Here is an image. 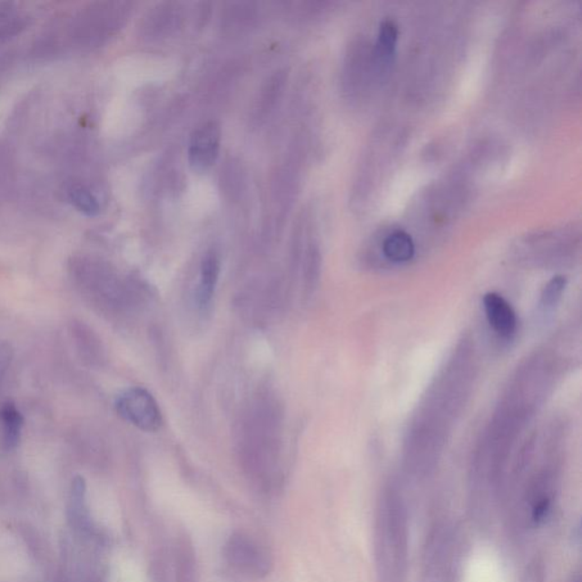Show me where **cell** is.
I'll use <instances>...</instances> for the list:
<instances>
[{
	"label": "cell",
	"instance_id": "obj_9",
	"mask_svg": "<svg viewBox=\"0 0 582 582\" xmlns=\"http://www.w3.org/2000/svg\"><path fill=\"white\" fill-rule=\"evenodd\" d=\"M383 254L395 263H406L413 259L415 245L412 237L408 232L397 230L383 242Z\"/></svg>",
	"mask_w": 582,
	"mask_h": 582
},
{
	"label": "cell",
	"instance_id": "obj_2",
	"mask_svg": "<svg viewBox=\"0 0 582 582\" xmlns=\"http://www.w3.org/2000/svg\"><path fill=\"white\" fill-rule=\"evenodd\" d=\"M128 11L124 3L90 4L67 22L64 42L80 49L99 47L121 29Z\"/></svg>",
	"mask_w": 582,
	"mask_h": 582
},
{
	"label": "cell",
	"instance_id": "obj_7",
	"mask_svg": "<svg viewBox=\"0 0 582 582\" xmlns=\"http://www.w3.org/2000/svg\"><path fill=\"white\" fill-rule=\"evenodd\" d=\"M221 270L220 257L216 252H207L201 264L200 282L197 286V303L206 310L212 303L218 284Z\"/></svg>",
	"mask_w": 582,
	"mask_h": 582
},
{
	"label": "cell",
	"instance_id": "obj_3",
	"mask_svg": "<svg viewBox=\"0 0 582 582\" xmlns=\"http://www.w3.org/2000/svg\"><path fill=\"white\" fill-rule=\"evenodd\" d=\"M224 555L233 570L251 579H263L272 567L266 549L243 532H234L229 537Z\"/></svg>",
	"mask_w": 582,
	"mask_h": 582
},
{
	"label": "cell",
	"instance_id": "obj_1",
	"mask_svg": "<svg viewBox=\"0 0 582 582\" xmlns=\"http://www.w3.org/2000/svg\"><path fill=\"white\" fill-rule=\"evenodd\" d=\"M408 507L395 485L382 491L373 529V559L377 582H408Z\"/></svg>",
	"mask_w": 582,
	"mask_h": 582
},
{
	"label": "cell",
	"instance_id": "obj_6",
	"mask_svg": "<svg viewBox=\"0 0 582 582\" xmlns=\"http://www.w3.org/2000/svg\"><path fill=\"white\" fill-rule=\"evenodd\" d=\"M484 309L490 327L498 335L511 338L516 333L518 328L516 311L503 296L496 292H488L484 297Z\"/></svg>",
	"mask_w": 582,
	"mask_h": 582
},
{
	"label": "cell",
	"instance_id": "obj_8",
	"mask_svg": "<svg viewBox=\"0 0 582 582\" xmlns=\"http://www.w3.org/2000/svg\"><path fill=\"white\" fill-rule=\"evenodd\" d=\"M399 42V26L394 21L385 20L379 29L374 61L380 74H385L391 64Z\"/></svg>",
	"mask_w": 582,
	"mask_h": 582
},
{
	"label": "cell",
	"instance_id": "obj_12",
	"mask_svg": "<svg viewBox=\"0 0 582 582\" xmlns=\"http://www.w3.org/2000/svg\"><path fill=\"white\" fill-rule=\"evenodd\" d=\"M26 16L10 4H0V43L25 29Z\"/></svg>",
	"mask_w": 582,
	"mask_h": 582
},
{
	"label": "cell",
	"instance_id": "obj_4",
	"mask_svg": "<svg viewBox=\"0 0 582 582\" xmlns=\"http://www.w3.org/2000/svg\"><path fill=\"white\" fill-rule=\"evenodd\" d=\"M117 414L140 430L155 432L163 424L159 404L150 391L134 387L122 392L115 401Z\"/></svg>",
	"mask_w": 582,
	"mask_h": 582
},
{
	"label": "cell",
	"instance_id": "obj_13",
	"mask_svg": "<svg viewBox=\"0 0 582 582\" xmlns=\"http://www.w3.org/2000/svg\"><path fill=\"white\" fill-rule=\"evenodd\" d=\"M566 287L567 279L563 275H557L546 284L540 297V308L543 309L545 313L553 311L555 306L558 304Z\"/></svg>",
	"mask_w": 582,
	"mask_h": 582
},
{
	"label": "cell",
	"instance_id": "obj_5",
	"mask_svg": "<svg viewBox=\"0 0 582 582\" xmlns=\"http://www.w3.org/2000/svg\"><path fill=\"white\" fill-rule=\"evenodd\" d=\"M221 128L214 121L198 126L193 131L188 148V161L192 169L204 173L219 159L221 150Z\"/></svg>",
	"mask_w": 582,
	"mask_h": 582
},
{
	"label": "cell",
	"instance_id": "obj_11",
	"mask_svg": "<svg viewBox=\"0 0 582 582\" xmlns=\"http://www.w3.org/2000/svg\"><path fill=\"white\" fill-rule=\"evenodd\" d=\"M67 197H69L72 205L87 216H97L101 212L96 196L87 186L83 183H72L67 189Z\"/></svg>",
	"mask_w": 582,
	"mask_h": 582
},
{
	"label": "cell",
	"instance_id": "obj_10",
	"mask_svg": "<svg viewBox=\"0 0 582 582\" xmlns=\"http://www.w3.org/2000/svg\"><path fill=\"white\" fill-rule=\"evenodd\" d=\"M0 419L3 423L4 444L7 449H15L20 443L24 417L15 403L7 401L0 409Z\"/></svg>",
	"mask_w": 582,
	"mask_h": 582
},
{
	"label": "cell",
	"instance_id": "obj_14",
	"mask_svg": "<svg viewBox=\"0 0 582 582\" xmlns=\"http://www.w3.org/2000/svg\"><path fill=\"white\" fill-rule=\"evenodd\" d=\"M8 64H10V61H8V58H0V76H2L4 74V72L7 70Z\"/></svg>",
	"mask_w": 582,
	"mask_h": 582
}]
</instances>
